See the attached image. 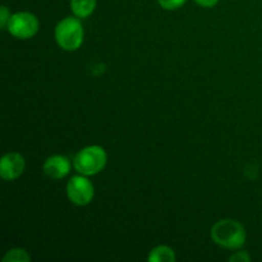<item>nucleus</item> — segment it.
<instances>
[{
  "mask_svg": "<svg viewBox=\"0 0 262 262\" xmlns=\"http://www.w3.org/2000/svg\"><path fill=\"white\" fill-rule=\"evenodd\" d=\"M211 238L222 247L238 250L246 243V230L243 225L235 220L223 219L211 228Z\"/></svg>",
  "mask_w": 262,
  "mask_h": 262,
  "instance_id": "nucleus-1",
  "label": "nucleus"
},
{
  "mask_svg": "<svg viewBox=\"0 0 262 262\" xmlns=\"http://www.w3.org/2000/svg\"><path fill=\"white\" fill-rule=\"evenodd\" d=\"M107 163V155L105 150L100 146H87L82 148L73 160V166L76 171L82 176H96Z\"/></svg>",
  "mask_w": 262,
  "mask_h": 262,
  "instance_id": "nucleus-2",
  "label": "nucleus"
},
{
  "mask_svg": "<svg viewBox=\"0 0 262 262\" xmlns=\"http://www.w3.org/2000/svg\"><path fill=\"white\" fill-rule=\"evenodd\" d=\"M84 31L78 17H67L55 27V40L63 50L74 51L83 42Z\"/></svg>",
  "mask_w": 262,
  "mask_h": 262,
  "instance_id": "nucleus-3",
  "label": "nucleus"
},
{
  "mask_svg": "<svg viewBox=\"0 0 262 262\" xmlns=\"http://www.w3.org/2000/svg\"><path fill=\"white\" fill-rule=\"evenodd\" d=\"M38 19L35 14L28 12H18L12 14L9 23H8V31L15 38L27 40L33 37L38 32Z\"/></svg>",
  "mask_w": 262,
  "mask_h": 262,
  "instance_id": "nucleus-4",
  "label": "nucleus"
},
{
  "mask_svg": "<svg viewBox=\"0 0 262 262\" xmlns=\"http://www.w3.org/2000/svg\"><path fill=\"white\" fill-rule=\"evenodd\" d=\"M67 196L72 204L77 206H86L95 196L94 184L86 176H74L67 184Z\"/></svg>",
  "mask_w": 262,
  "mask_h": 262,
  "instance_id": "nucleus-5",
  "label": "nucleus"
},
{
  "mask_svg": "<svg viewBox=\"0 0 262 262\" xmlns=\"http://www.w3.org/2000/svg\"><path fill=\"white\" fill-rule=\"evenodd\" d=\"M26 168V161L20 154L8 152L0 161V176L4 181H14L22 176Z\"/></svg>",
  "mask_w": 262,
  "mask_h": 262,
  "instance_id": "nucleus-6",
  "label": "nucleus"
},
{
  "mask_svg": "<svg viewBox=\"0 0 262 262\" xmlns=\"http://www.w3.org/2000/svg\"><path fill=\"white\" fill-rule=\"evenodd\" d=\"M43 171L50 178L61 179L71 173V161L63 155L50 156L43 164Z\"/></svg>",
  "mask_w": 262,
  "mask_h": 262,
  "instance_id": "nucleus-7",
  "label": "nucleus"
},
{
  "mask_svg": "<svg viewBox=\"0 0 262 262\" xmlns=\"http://www.w3.org/2000/svg\"><path fill=\"white\" fill-rule=\"evenodd\" d=\"M96 0H71V9L78 18H87L94 13Z\"/></svg>",
  "mask_w": 262,
  "mask_h": 262,
  "instance_id": "nucleus-8",
  "label": "nucleus"
},
{
  "mask_svg": "<svg viewBox=\"0 0 262 262\" xmlns=\"http://www.w3.org/2000/svg\"><path fill=\"white\" fill-rule=\"evenodd\" d=\"M150 262H173L176 261V253L168 246H158L148 255Z\"/></svg>",
  "mask_w": 262,
  "mask_h": 262,
  "instance_id": "nucleus-9",
  "label": "nucleus"
},
{
  "mask_svg": "<svg viewBox=\"0 0 262 262\" xmlns=\"http://www.w3.org/2000/svg\"><path fill=\"white\" fill-rule=\"evenodd\" d=\"M4 262H27L30 261V256L22 248H14V250H10L5 253V256L3 257Z\"/></svg>",
  "mask_w": 262,
  "mask_h": 262,
  "instance_id": "nucleus-10",
  "label": "nucleus"
},
{
  "mask_svg": "<svg viewBox=\"0 0 262 262\" xmlns=\"http://www.w3.org/2000/svg\"><path fill=\"white\" fill-rule=\"evenodd\" d=\"M186 2L187 0H158L159 5L166 10L179 9V8L186 4Z\"/></svg>",
  "mask_w": 262,
  "mask_h": 262,
  "instance_id": "nucleus-11",
  "label": "nucleus"
},
{
  "mask_svg": "<svg viewBox=\"0 0 262 262\" xmlns=\"http://www.w3.org/2000/svg\"><path fill=\"white\" fill-rule=\"evenodd\" d=\"M10 17H12V15H10L8 8L3 5V7L0 8V26H2L3 30L8 27V23H9Z\"/></svg>",
  "mask_w": 262,
  "mask_h": 262,
  "instance_id": "nucleus-12",
  "label": "nucleus"
},
{
  "mask_svg": "<svg viewBox=\"0 0 262 262\" xmlns=\"http://www.w3.org/2000/svg\"><path fill=\"white\" fill-rule=\"evenodd\" d=\"M229 260L232 262H250L251 257L246 251H241V252H237L233 256H230Z\"/></svg>",
  "mask_w": 262,
  "mask_h": 262,
  "instance_id": "nucleus-13",
  "label": "nucleus"
},
{
  "mask_svg": "<svg viewBox=\"0 0 262 262\" xmlns=\"http://www.w3.org/2000/svg\"><path fill=\"white\" fill-rule=\"evenodd\" d=\"M200 7L204 8H212L219 3V0H194Z\"/></svg>",
  "mask_w": 262,
  "mask_h": 262,
  "instance_id": "nucleus-14",
  "label": "nucleus"
}]
</instances>
